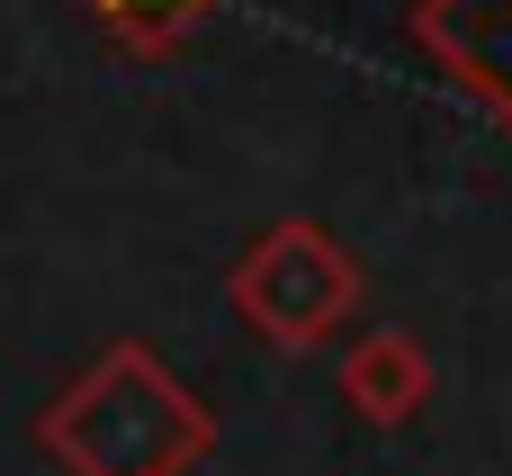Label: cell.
<instances>
[{
	"label": "cell",
	"instance_id": "obj_4",
	"mask_svg": "<svg viewBox=\"0 0 512 476\" xmlns=\"http://www.w3.org/2000/svg\"><path fill=\"white\" fill-rule=\"evenodd\" d=\"M81 9H90L126 54H171V45H180V27H189L207 0H81Z\"/></svg>",
	"mask_w": 512,
	"mask_h": 476
},
{
	"label": "cell",
	"instance_id": "obj_1",
	"mask_svg": "<svg viewBox=\"0 0 512 476\" xmlns=\"http://www.w3.org/2000/svg\"><path fill=\"white\" fill-rule=\"evenodd\" d=\"M36 441L72 476H189L216 450V414L144 342H117L36 414Z\"/></svg>",
	"mask_w": 512,
	"mask_h": 476
},
{
	"label": "cell",
	"instance_id": "obj_2",
	"mask_svg": "<svg viewBox=\"0 0 512 476\" xmlns=\"http://www.w3.org/2000/svg\"><path fill=\"white\" fill-rule=\"evenodd\" d=\"M225 297H234V315H243L252 333H270L279 351H306V342H324V333L360 306V270H351V252H342L324 225L288 216V225H270V234L234 261Z\"/></svg>",
	"mask_w": 512,
	"mask_h": 476
},
{
	"label": "cell",
	"instance_id": "obj_3",
	"mask_svg": "<svg viewBox=\"0 0 512 476\" xmlns=\"http://www.w3.org/2000/svg\"><path fill=\"white\" fill-rule=\"evenodd\" d=\"M342 396L369 414V423H414L423 396H432V351L414 333H360L342 351Z\"/></svg>",
	"mask_w": 512,
	"mask_h": 476
}]
</instances>
